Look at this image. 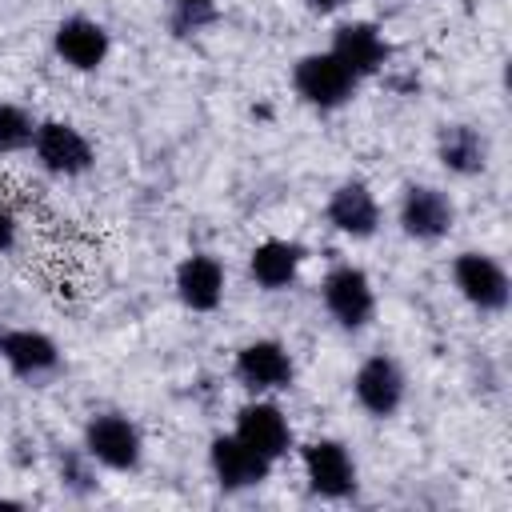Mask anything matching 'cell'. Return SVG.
<instances>
[{
	"label": "cell",
	"mask_w": 512,
	"mask_h": 512,
	"mask_svg": "<svg viewBox=\"0 0 512 512\" xmlns=\"http://www.w3.org/2000/svg\"><path fill=\"white\" fill-rule=\"evenodd\" d=\"M80 448L92 456L96 468L104 472H140L144 464V432L132 416L124 412H92L84 420V432H80Z\"/></svg>",
	"instance_id": "6da1fadb"
},
{
	"label": "cell",
	"mask_w": 512,
	"mask_h": 512,
	"mask_svg": "<svg viewBox=\"0 0 512 512\" xmlns=\"http://www.w3.org/2000/svg\"><path fill=\"white\" fill-rule=\"evenodd\" d=\"M292 92L312 112H340L356 100L360 80L324 48V52H304L292 64Z\"/></svg>",
	"instance_id": "7a4b0ae2"
},
{
	"label": "cell",
	"mask_w": 512,
	"mask_h": 512,
	"mask_svg": "<svg viewBox=\"0 0 512 512\" xmlns=\"http://www.w3.org/2000/svg\"><path fill=\"white\" fill-rule=\"evenodd\" d=\"M452 288L464 304H472L476 312L484 316H500L512 300V276L508 268L492 256V252H480V248H464L452 256Z\"/></svg>",
	"instance_id": "3957f363"
},
{
	"label": "cell",
	"mask_w": 512,
	"mask_h": 512,
	"mask_svg": "<svg viewBox=\"0 0 512 512\" xmlns=\"http://www.w3.org/2000/svg\"><path fill=\"white\" fill-rule=\"evenodd\" d=\"M320 304L344 332H364L376 320V284L360 264H332L320 280Z\"/></svg>",
	"instance_id": "277c9868"
},
{
	"label": "cell",
	"mask_w": 512,
	"mask_h": 512,
	"mask_svg": "<svg viewBox=\"0 0 512 512\" xmlns=\"http://www.w3.org/2000/svg\"><path fill=\"white\" fill-rule=\"evenodd\" d=\"M40 172L56 180H80L96 168V144L72 120H36V136L28 148Z\"/></svg>",
	"instance_id": "5b68a950"
},
{
	"label": "cell",
	"mask_w": 512,
	"mask_h": 512,
	"mask_svg": "<svg viewBox=\"0 0 512 512\" xmlns=\"http://www.w3.org/2000/svg\"><path fill=\"white\" fill-rule=\"evenodd\" d=\"M232 376L248 396H276L296 384V360L284 340L256 336L232 352Z\"/></svg>",
	"instance_id": "8992f818"
},
{
	"label": "cell",
	"mask_w": 512,
	"mask_h": 512,
	"mask_svg": "<svg viewBox=\"0 0 512 512\" xmlns=\"http://www.w3.org/2000/svg\"><path fill=\"white\" fill-rule=\"evenodd\" d=\"M300 468L308 480V492L320 500H348L360 488V468L356 456L344 440L336 436H316L300 444Z\"/></svg>",
	"instance_id": "52a82bcc"
},
{
	"label": "cell",
	"mask_w": 512,
	"mask_h": 512,
	"mask_svg": "<svg viewBox=\"0 0 512 512\" xmlns=\"http://www.w3.org/2000/svg\"><path fill=\"white\" fill-rule=\"evenodd\" d=\"M352 400L364 416L372 420H392L404 400H408V372L400 368L396 356L388 352H372L356 364L352 372Z\"/></svg>",
	"instance_id": "ba28073f"
},
{
	"label": "cell",
	"mask_w": 512,
	"mask_h": 512,
	"mask_svg": "<svg viewBox=\"0 0 512 512\" xmlns=\"http://www.w3.org/2000/svg\"><path fill=\"white\" fill-rule=\"evenodd\" d=\"M396 224L416 244H440L456 228V204L436 184H404L396 200Z\"/></svg>",
	"instance_id": "9c48e42d"
},
{
	"label": "cell",
	"mask_w": 512,
	"mask_h": 512,
	"mask_svg": "<svg viewBox=\"0 0 512 512\" xmlns=\"http://www.w3.org/2000/svg\"><path fill=\"white\" fill-rule=\"evenodd\" d=\"M0 364L24 384H44L64 368V352L40 328L0 324Z\"/></svg>",
	"instance_id": "30bf717a"
},
{
	"label": "cell",
	"mask_w": 512,
	"mask_h": 512,
	"mask_svg": "<svg viewBox=\"0 0 512 512\" xmlns=\"http://www.w3.org/2000/svg\"><path fill=\"white\" fill-rule=\"evenodd\" d=\"M272 468L276 464L268 456H260L252 444H244L236 432H220L208 440V472L220 492H252L260 484H268Z\"/></svg>",
	"instance_id": "8fae6325"
},
{
	"label": "cell",
	"mask_w": 512,
	"mask_h": 512,
	"mask_svg": "<svg viewBox=\"0 0 512 512\" xmlns=\"http://www.w3.org/2000/svg\"><path fill=\"white\" fill-rule=\"evenodd\" d=\"M232 432L252 444L260 456H268L272 464H280L288 452H296V432H292V420L284 416V408L272 400V396H252L236 408V424Z\"/></svg>",
	"instance_id": "7c38bea8"
},
{
	"label": "cell",
	"mask_w": 512,
	"mask_h": 512,
	"mask_svg": "<svg viewBox=\"0 0 512 512\" xmlns=\"http://www.w3.org/2000/svg\"><path fill=\"white\" fill-rule=\"evenodd\" d=\"M328 52H332L360 84L372 80V76H380V72L388 68V60H392V44H388L384 28L372 24V20H340V24L332 28Z\"/></svg>",
	"instance_id": "4fadbf2b"
},
{
	"label": "cell",
	"mask_w": 512,
	"mask_h": 512,
	"mask_svg": "<svg viewBox=\"0 0 512 512\" xmlns=\"http://www.w3.org/2000/svg\"><path fill=\"white\" fill-rule=\"evenodd\" d=\"M52 52L72 72H100L112 56V32L96 16H64L52 28Z\"/></svg>",
	"instance_id": "5bb4252c"
},
{
	"label": "cell",
	"mask_w": 512,
	"mask_h": 512,
	"mask_svg": "<svg viewBox=\"0 0 512 512\" xmlns=\"http://www.w3.org/2000/svg\"><path fill=\"white\" fill-rule=\"evenodd\" d=\"M324 220L344 240H372L384 224V208L364 180H340L324 200Z\"/></svg>",
	"instance_id": "9a60e30c"
},
{
	"label": "cell",
	"mask_w": 512,
	"mask_h": 512,
	"mask_svg": "<svg viewBox=\"0 0 512 512\" xmlns=\"http://www.w3.org/2000/svg\"><path fill=\"white\" fill-rule=\"evenodd\" d=\"M172 292L188 312H216L228 292V268L212 252H188L172 272Z\"/></svg>",
	"instance_id": "2e32d148"
},
{
	"label": "cell",
	"mask_w": 512,
	"mask_h": 512,
	"mask_svg": "<svg viewBox=\"0 0 512 512\" xmlns=\"http://www.w3.org/2000/svg\"><path fill=\"white\" fill-rule=\"evenodd\" d=\"M308 260V248L288 236H268L252 244L248 252V276L260 292H288L300 280V268Z\"/></svg>",
	"instance_id": "e0dca14e"
},
{
	"label": "cell",
	"mask_w": 512,
	"mask_h": 512,
	"mask_svg": "<svg viewBox=\"0 0 512 512\" xmlns=\"http://www.w3.org/2000/svg\"><path fill=\"white\" fill-rule=\"evenodd\" d=\"M436 160L448 176L456 180H472L480 172H488V160H492V144L488 136L476 128V124H444L436 132Z\"/></svg>",
	"instance_id": "ac0fdd59"
},
{
	"label": "cell",
	"mask_w": 512,
	"mask_h": 512,
	"mask_svg": "<svg viewBox=\"0 0 512 512\" xmlns=\"http://www.w3.org/2000/svg\"><path fill=\"white\" fill-rule=\"evenodd\" d=\"M56 480L68 496H92L100 488L96 480V464L84 448H60L56 452Z\"/></svg>",
	"instance_id": "d6986e66"
},
{
	"label": "cell",
	"mask_w": 512,
	"mask_h": 512,
	"mask_svg": "<svg viewBox=\"0 0 512 512\" xmlns=\"http://www.w3.org/2000/svg\"><path fill=\"white\" fill-rule=\"evenodd\" d=\"M32 136H36V116L16 100H0V156L28 152Z\"/></svg>",
	"instance_id": "ffe728a7"
},
{
	"label": "cell",
	"mask_w": 512,
	"mask_h": 512,
	"mask_svg": "<svg viewBox=\"0 0 512 512\" xmlns=\"http://www.w3.org/2000/svg\"><path fill=\"white\" fill-rule=\"evenodd\" d=\"M16 240H20V220H16V212L0 200V256H8V252L16 248Z\"/></svg>",
	"instance_id": "44dd1931"
},
{
	"label": "cell",
	"mask_w": 512,
	"mask_h": 512,
	"mask_svg": "<svg viewBox=\"0 0 512 512\" xmlns=\"http://www.w3.org/2000/svg\"><path fill=\"white\" fill-rule=\"evenodd\" d=\"M312 16H336V12H344L352 0H300Z\"/></svg>",
	"instance_id": "7402d4cb"
},
{
	"label": "cell",
	"mask_w": 512,
	"mask_h": 512,
	"mask_svg": "<svg viewBox=\"0 0 512 512\" xmlns=\"http://www.w3.org/2000/svg\"><path fill=\"white\" fill-rule=\"evenodd\" d=\"M172 8H216V0H172Z\"/></svg>",
	"instance_id": "603a6c76"
}]
</instances>
